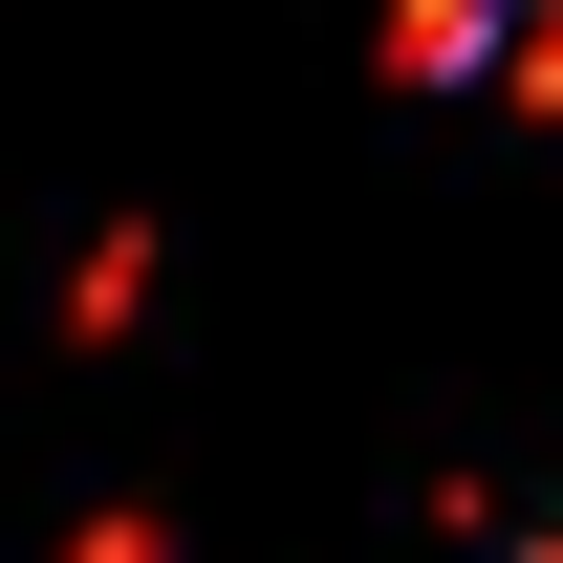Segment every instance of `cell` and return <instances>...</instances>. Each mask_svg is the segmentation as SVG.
<instances>
[{"mask_svg": "<svg viewBox=\"0 0 563 563\" xmlns=\"http://www.w3.org/2000/svg\"><path fill=\"white\" fill-rule=\"evenodd\" d=\"M498 44V0H412V66H477Z\"/></svg>", "mask_w": 563, "mask_h": 563, "instance_id": "1", "label": "cell"}]
</instances>
